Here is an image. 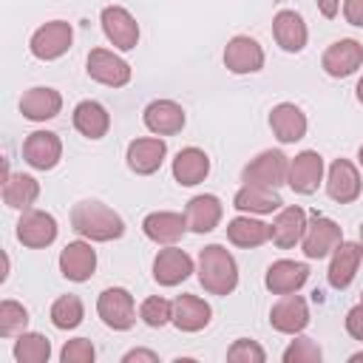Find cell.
<instances>
[{
    "mask_svg": "<svg viewBox=\"0 0 363 363\" xmlns=\"http://www.w3.org/2000/svg\"><path fill=\"white\" fill-rule=\"evenodd\" d=\"M227 238H230V244H235V247L252 250V247H261L264 241H269V224L252 218L250 213H247V216H235V218L227 224Z\"/></svg>",
    "mask_w": 363,
    "mask_h": 363,
    "instance_id": "33",
    "label": "cell"
},
{
    "mask_svg": "<svg viewBox=\"0 0 363 363\" xmlns=\"http://www.w3.org/2000/svg\"><path fill=\"white\" fill-rule=\"evenodd\" d=\"M360 303H363V292H360Z\"/></svg>",
    "mask_w": 363,
    "mask_h": 363,
    "instance_id": "49",
    "label": "cell"
},
{
    "mask_svg": "<svg viewBox=\"0 0 363 363\" xmlns=\"http://www.w3.org/2000/svg\"><path fill=\"white\" fill-rule=\"evenodd\" d=\"M221 216H224V207H221L218 196H213V193L193 196L184 207V218H187V227L193 233H213L218 227Z\"/></svg>",
    "mask_w": 363,
    "mask_h": 363,
    "instance_id": "29",
    "label": "cell"
},
{
    "mask_svg": "<svg viewBox=\"0 0 363 363\" xmlns=\"http://www.w3.org/2000/svg\"><path fill=\"white\" fill-rule=\"evenodd\" d=\"M102 31L108 37V43L119 51H130L139 43V23L136 17L125 9V6H105L99 14Z\"/></svg>",
    "mask_w": 363,
    "mask_h": 363,
    "instance_id": "6",
    "label": "cell"
},
{
    "mask_svg": "<svg viewBox=\"0 0 363 363\" xmlns=\"http://www.w3.org/2000/svg\"><path fill=\"white\" fill-rule=\"evenodd\" d=\"M360 261H363V247L360 241H340L335 250H332V258H329V269H326V281L332 289H346L357 269H360Z\"/></svg>",
    "mask_w": 363,
    "mask_h": 363,
    "instance_id": "13",
    "label": "cell"
},
{
    "mask_svg": "<svg viewBox=\"0 0 363 363\" xmlns=\"http://www.w3.org/2000/svg\"><path fill=\"white\" fill-rule=\"evenodd\" d=\"M272 3H275V0H272Z\"/></svg>",
    "mask_w": 363,
    "mask_h": 363,
    "instance_id": "50",
    "label": "cell"
},
{
    "mask_svg": "<svg viewBox=\"0 0 363 363\" xmlns=\"http://www.w3.org/2000/svg\"><path fill=\"white\" fill-rule=\"evenodd\" d=\"M323 349L303 335H295V340L284 349V363H320Z\"/></svg>",
    "mask_w": 363,
    "mask_h": 363,
    "instance_id": "38",
    "label": "cell"
},
{
    "mask_svg": "<svg viewBox=\"0 0 363 363\" xmlns=\"http://www.w3.org/2000/svg\"><path fill=\"white\" fill-rule=\"evenodd\" d=\"M190 272H193V258L173 244L159 250L153 258V281L159 286H176L182 281H187Z\"/></svg>",
    "mask_w": 363,
    "mask_h": 363,
    "instance_id": "18",
    "label": "cell"
},
{
    "mask_svg": "<svg viewBox=\"0 0 363 363\" xmlns=\"http://www.w3.org/2000/svg\"><path fill=\"white\" fill-rule=\"evenodd\" d=\"M357 162H360V167H363V145H360V150H357Z\"/></svg>",
    "mask_w": 363,
    "mask_h": 363,
    "instance_id": "47",
    "label": "cell"
},
{
    "mask_svg": "<svg viewBox=\"0 0 363 363\" xmlns=\"http://www.w3.org/2000/svg\"><path fill=\"white\" fill-rule=\"evenodd\" d=\"M315 3H318V11H320L326 20H335L337 11H340V3H343V0H315Z\"/></svg>",
    "mask_w": 363,
    "mask_h": 363,
    "instance_id": "44",
    "label": "cell"
},
{
    "mask_svg": "<svg viewBox=\"0 0 363 363\" xmlns=\"http://www.w3.org/2000/svg\"><path fill=\"white\" fill-rule=\"evenodd\" d=\"M57 218L45 210H23L20 221H17V238L23 247H31V250H43L48 244H54L57 238Z\"/></svg>",
    "mask_w": 363,
    "mask_h": 363,
    "instance_id": "9",
    "label": "cell"
},
{
    "mask_svg": "<svg viewBox=\"0 0 363 363\" xmlns=\"http://www.w3.org/2000/svg\"><path fill=\"white\" fill-rule=\"evenodd\" d=\"M40 196V182L28 173H11L3 179V201L11 210H28Z\"/></svg>",
    "mask_w": 363,
    "mask_h": 363,
    "instance_id": "32",
    "label": "cell"
},
{
    "mask_svg": "<svg viewBox=\"0 0 363 363\" xmlns=\"http://www.w3.org/2000/svg\"><path fill=\"white\" fill-rule=\"evenodd\" d=\"M363 190V182H360V170L354 162L349 159H335L329 164V173H326V193L332 201L337 204H352Z\"/></svg>",
    "mask_w": 363,
    "mask_h": 363,
    "instance_id": "12",
    "label": "cell"
},
{
    "mask_svg": "<svg viewBox=\"0 0 363 363\" xmlns=\"http://www.w3.org/2000/svg\"><path fill=\"white\" fill-rule=\"evenodd\" d=\"M269 326L281 335H301L309 326V306L301 295L289 292L281 295L278 303H272L269 309Z\"/></svg>",
    "mask_w": 363,
    "mask_h": 363,
    "instance_id": "14",
    "label": "cell"
},
{
    "mask_svg": "<svg viewBox=\"0 0 363 363\" xmlns=\"http://www.w3.org/2000/svg\"><path fill=\"white\" fill-rule=\"evenodd\" d=\"M213 318V309L199 295H179L173 301V326L179 332H201Z\"/></svg>",
    "mask_w": 363,
    "mask_h": 363,
    "instance_id": "28",
    "label": "cell"
},
{
    "mask_svg": "<svg viewBox=\"0 0 363 363\" xmlns=\"http://www.w3.org/2000/svg\"><path fill=\"white\" fill-rule=\"evenodd\" d=\"M306 210L298 207V204H289V207H281L275 221L269 224V238L275 247L281 250H289L295 244H301L303 238V230H306Z\"/></svg>",
    "mask_w": 363,
    "mask_h": 363,
    "instance_id": "26",
    "label": "cell"
},
{
    "mask_svg": "<svg viewBox=\"0 0 363 363\" xmlns=\"http://www.w3.org/2000/svg\"><path fill=\"white\" fill-rule=\"evenodd\" d=\"M139 318H142V323H147L153 329H162V326L173 323V301H167L162 295H150V298L142 301Z\"/></svg>",
    "mask_w": 363,
    "mask_h": 363,
    "instance_id": "36",
    "label": "cell"
},
{
    "mask_svg": "<svg viewBox=\"0 0 363 363\" xmlns=\"http://www.w3.org/2000/svg\"><path fill=\"white\" fill-rule=\"evenodd\" d=\"M363 65V45L352 37H343V40H335L323 57H320V68L335 77V79H343V77H352L357 68Z\"/></svg>",
    "mask_w": 363,
    "mask_h": 363,
    "instance_id": "10",
    "label": "cell"
},
{
    "mask_svg": "<svg viewBox=\"0 0 363 363\" xmlns=\"http://www.w3.org/2000/svg\"><path fill=\"white\" fill-rule=\"evenodd\" d=\"M71 227L77 235L88 238V241H116L125 233V221L116 210H111L108 204L96 201V199H85L77 201L71 210Z\"/></svg>",
    "mask_w": 363,
    "mask_h": 363,
    "instance_id": "1",
    "label": "cell"
},
{
    "mask_svg": "<svg viewBox=\"0 0 363 363\" xmlns=\"http://www.w3.org/2000/svg\"><path fill=\"white\" fill-rule=\"evenodd\" d=\"M96 315L113 332H125L136 323V303L125 286H108L96 298Z\"/></svg>",
    "mask_w": 363,
    "mask_h": 363,
    "instance_id": "3",
    "label": "cell"
},
{
    "mask_svg": "<svg viewBox=\"0 0 363 363\" xmlns=\"http://www.w3.org/2000/svg\"><path fill=\"white\" fill-rule=\"evenodd\" d=\"M354 94H357V102L363 105V77L357 79V88H354Z\"/></svg>",
    "mask_w": 363,
    "mask_h": 363,
    "instance_id": "45",
    "label": "cell"
},
{
    "mask_svg": "<svg viewBox=\"0 0 363 363\" xmlns=\"http://www.w3.org/2000/svg\"><path fill=\"white\" fill-rule=\"evenodd\" d=\"M346 332H349L354 340L363 343V303H357V306H352V309L346 312Z\"/></svg>",
    "mask_w": 363,
    "mask_h": 363,
    "instance_id": "41",
    "label": "cell"
},
{
    "mask_svg": "<svg viewBox=\"0 0 363 363\" xmlns=\"http://www.w3.org/2000/svg\"><path fill=\"white\" fill-rule=\"evenodd\" d=\"M349 360H352V363H357V360H363V352H354V354H352Z\"/></svg>",
    "mask_w": 363,
    "mask_h": 363,
    "instance_id": "46",
    "label": "cell"
},
{
    "mask_svg": "<svg viewBox=\"0 0 363 363\" xmlns=\"http://www.w3.org/2000/svg\"><path fill=\"white\" fill-rule=\"evenodd\" d=\"M88 77L94 82H99V85L122 88V85L130 82V65L119 54H113L108 48H94L88 54Z\"/></svg>",
    "mask_w": 363,
    "mask_h": 363,
    "instance_id": "11",
    "label": "cell"
},
{
    "mask_svg": "<svg viewBox=\"0 0 363 363\" xmlns=\"http://www.w3.org/2000/svg\"><path fill=\"white\" fill-rule=\"evenodd\" d=\"M210 173V156L201 147H182L173 159V179L182 187L201 184Z\"/></svg>",
    "mask_w": 363,
    "mask_h": 363,
    "instance_id": "30",
    "label": "cell"
},
{
    "mask_svg": "<svg viewBox=\"0 0 363 363\" xmlns=\"http://www.w3.org/2000/svg\"><path fill=\"white\" fill-rule=\"evenodd\" d=\"M74 43V28L71 23L65 20H48L45 26H40L31 40H28V51L43 60V62H51V60H60Z\"/></svg>",
    "mask_w": 363,
    "mask_h": 363,
    "instance_id": "4",
    "label": "cell"
},
{
    "mask_svg": "<svg viewBox=\"0 0 363 363\" xmlns=\"http://www.w3.org/2000/svg\"><path fill=\"white\" fill-rule=\"evenodd\" d=\"M343 17L349 26L363 28V0H343Z\"/></svg>",
    "mask_w": 363,
    "mask_h": 363,
    "instance_id": "42",
    "label": "cell"
},
{
    "mask_svg": "<svg viewBox=\"0 0 363 363\" xmlns=\"http://www.w3.org/2000/svg\"><path fill=\"white\" fill-rule=\"evenodd\" d=\"M323 182V156L318 150H301L295 159H289V170H286V184L301 193V196H312Z\"/></svg>",
    "mask_w": 363,
    "mask_h": 363,
    "instance_id": "8",
    "label": "cell"
},
{
    "mask_svg": "<svg viewBox=\"0 0 363 363\" xmlns=\"http://www.w3.org/2000/svg\"><path fill=\"white\" fill-rule=\"evenodd\" d=\"M309 278V267L303 261H292V258H281V261H272L267 275H264V286L272 292V295H289V292H298Z\"/></svg>",
    "mask_w": 363,
    "mask_h": 363,
    "instance_id": "22",
    "label": "cell"
},
{
    "mask_svg": "<svg viewBox=\"0 0 363 363\" xmlns=\"http://www.w3.org/2000/svg\"><path fill=\"white\" fill-rule=\"evenodd\" d=\"M142 119H145V128H147L150 133H156V136H173V133H179V130L184 128V122H187L184 108H182L179 102H173V99H153V102L145 108Z\"/></svg>",
    "mask_w": 363,
    "mask_h": 363,
    "instance_id": "23",
    "label": "cell"
},
{
    "mask_svg": "<svg viewBox=\"0 0 363 363\" xmlns=\"http://www.w3.org/2000/svg\"><path fill=\"white\" fill-rule=\"evenodd\" d=\"M60 272L74 284H85L96 272V250L91 241H68L60 252Z\"/></svg>",
    "mask_w": 363,
    "mask_h": 363,
    "instance_id": "16",
    "label": "cell"
},
{
    "mask_svg": "<svg viewBox=\"0 0 363 363\" xmlns=\"http://www.w3.org/2000/svg\"><path fill=\"white\" fill-rule=\"evenodd\" d=\"M74 128L85 136V139H102L111 130V113L105 111V105H99L96 99H82L74 108Z\"/></svg>",
    "mask_w": 363,
    "mask_h": 363,
    "instance_id": "31",
    "label": "cell"
},
{
    "mask_svg": "<svg viewBox=\"0 0 363 363\" xmlns=\"http://www.w3.org/2000/svg\"><path fill=\"white\" fill-rule=\"evenodd\" d=\"M227 360H233V363H264V360H267V352H264L255 340L238 337V340L227 349Z\"/></svg>",
    "mask_w": 363,
    "mask_h": 363,
    "instance_id": "39",
    "label": "cell"
},
{
    "mask_svg": "<svg viewBox=\"0 0 363 363\" xmlns=\"http://www.w3.org/2000/svg\"><path fill=\"white\" fill-rule=\"evenodd\" d=\"M60 111H62V96H60L57 88H48V85L28 88L20 99V113L31 122H48Z\"/></svg>",
    "mask_w": 363,
    "mask_h": 363,
    "instance_id": "27",
    "label": "cell"
},
{
    "mask_svg": "<svg viewBox=\"0 0 363 363\" xmlns=\"http://www.w3.org/2000/svg\"><path fill=\"white\" fill-rule=\"evenodd\" d=\"M164 156H167L164 139H159V136H142V139H133L128 145L125 162H128V167L136 176H150V173H156L162 167Z\"/></svg>",
    "mask_w": 363,
    "mask_h": 363,
    "instance_id": "20",
    "label": "cell"
},
{
    "mask_svg": "<svg viewBox=\"0 0 363 363\" xmlns=\"http://www.w3.org/2000/svg\"><path fill=\"white\" fill-rule=\"evenodd\" d=\"M94 357H96V349H94V343L88 337H74L60 352L62 363H94Z\"/></svg>",
    "mask_w": 363,
    "mask_h": 363,
    "instance_id": "40",
    "label": "cell"
},
{
    "mask_svg": "<svg viewBox=\"0 0 363 363\" xmlns=\"http://www.w3.org/2000/svg\"><path fill=\"white\" fill-rule=\"evenodd\" d=\"M360 247H363V224H360Z\"/></svg>",
    "mask_w": 363,
    "mask_h": 363,
    "instance_id": "48",
    "label": "cell"
},
{
    "mask_svg": "<svg viewBox=\"0 0 363 363\" xmlns=\"http://www.w3.org/2000/svg\"><path fill=\"white\" fill-rule=\"evenodd\" d=\"M272 37L275 43L286 51V54H298L306 48V40H309V28L303 23V17L292 9H281L275 17H272Z\"/></svg>",
    "mask_w": 363,
    "mask_h": 363,
    "instance_id": "25",
    "label": "cell"
},
{
    "mask_svg": "<svg viewBox=\"0 0 363 363\" xmlns=\"http://www.w3.org/2000/svg\"><path fill=\"white\" fill-rule=\"evenodd\" d=\"M51 357V340L40 332H23L14 340V360L17 363H45Z\"/></svg>",
    "mask_w": 363,
    "mask_h": 363,
    "instance_id": "35",
    "label": "cell"
},
{
    "mask_svg": "<svg viewBox=\"0 0 363 363\" xmlns=\"http://www.w3.org/2000/svg\"><path fill=\"white\" fill-rule=\"evenodd\" d=\"M224 68L230 74H255L264 68V48L247 34H235L224 45Z\"/></svg>",
    "mask_w": 363,
    "mask_h": 363,
    "instance_id": "15",
    "label": "cell"
},
{
    "mask_svg": "<svg viewBox=\"0 0 363 363\" xmlns=\"http://www.w3.org/2000/svg\"><path fill=\"white\" fill-rule=\"evenodd\" d=\"M133 360H145V363H159V354L150 349H130L122 354V363H133Z\"/></svg>",
    "mask_w": 363,
    "mask_h": 363,
    "instance_id": "43",
    "label": "cell"
},
{
    "mask_svg": "<svg viewBox=\"0 0 363 363\" xmlns=\"http://www.w3.org/2000/svg\"><path fill=\"white\" fill-rule=\"evenodd\" d=\"M28 326V309L17 301H3L0 303V337H14L23 335Z\"/></svg>",
    "mask_w": 363,
    "mask_h": 363,
    "instance_id": "37",
    "label": "cell"
},
{
    "mask_svg": "<svg viewBox=\"0 0 363 363\" xmlns=\"http://www.w3.org/2000/svg\"><path fill=\"white\" fill-rule=\"evenodd\" d=\"M23 159L34 170H51L62 159V142L54 130H34L23 142Z\"/></svg>",
    "mask_w": 363,
    "mask_h": 363,
    "instance_id": "17",
    "label": "cell"
},
{
    "mask_svg": "<svg viewBox=\"0 0 363 363\" xmlns=\"http://www.w3.org/2000/svg\"><path fill=\"white\" fill-rule=\"evenodd\" d=\"M343 241V233L337 227V221H332L329 216H312L306 221L303 238H301V250L309 261H320L326 255H332V250Z\"/></svg>",
    "mask_w": 363,
    "mask_h": 363,
    "instance_id": "5",
    "label": "cell"
},
{
    "mask_svg": "<svg viewBox=\"0 0 363 363\" xmlns=\"http://www.w3.org/2000/svg\"><path fill=\"white\" fill-rule=\"evenodd\" d=\"M187 218L184 213H173V210H156V213H147L142 218V233L153 241V244H176L184 233H187Z\"/></svg>",
    "mask_w": 363,
    "mask_h": 363,
    "instance_id": "24",
    "label": "cell"
},
{
    "mask_svg": "<svg viewBox=\"0 0 363 363\" xmlns=\"http://www.w3.org/2000/svg\"><path fill=\"white\" fill-rule=\"evenodd\" d=\"M199 281L210 295H230L238 286V264L221 244H207L199 252Z\"/></svg>",
    "mask_w": 363,
    "mask_h": 363,
    "instance_id": "2",
    "label": "cell"
},
{
    "mask_svg": "<svg viewBox=\"0 0 363 363\" xmlns=\"http://www.w3.org/2000/svg\"><path fill=\"white\" fill-rule=\"evenodd\" d=\"M51 323L57 326V329H62V332H68V329H77L79 323H82V318H85V303H82V298L79 295H60L54 303H51Z\"/></svg>",
    "mask_w": 363,
    "mask_h": 363,
    "instance_id": "34",
    "label": "cell"
},
{
    "mask_svg": "<svg viewBox=\"0 0 363 363\" xmlns=\"http://www.w3.org/2000/svg\"><path fill=\"white\" fill-rule=\"evenodd\" d=\"M281 196L278 187H267V184H250L244 182L235 196H233V207L238 213H250V216H269L275 210H281Z\"/></svg>",
    "mask_w": 363,
    "mask_h": 363,
    "instance_id": "21",
    "label": "cell"
},
{
    "mask_svg": "<svg viewBox=\"0 0 363 363\" xmlns=\"http://www.w3.org/2000/svg\"><path fill=\"white\" fill-rule=\"evenodd\" d=\"M269 128L281 145H295L306 136L309 122H306V113L295 102H278L269 111Z\"/></svg>",
    "mask_w": 363,
    "mask_h": 363,
    "instance_id": "19",
    "label": "cell"
},
{
    "mask_svg": "<svg viewBox=\"0 0 363 363\" xmlns=\"http://www.w3.org/2000/svg\"><path fill=\"white\" fill-rule=\"evenodd\" d=\"M286 170H289V159L281 150H261L255 159H250L244 164L241 182L281 187V184H286Z\"/></svg>",
    "mask_w": 363,
    "mask_h": 363,
    "instance_id": "7",
    "label": "cell"
}]
</instances>
